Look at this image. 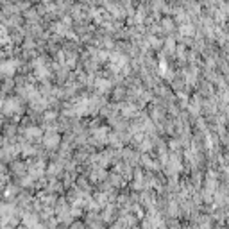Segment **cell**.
I'll list each match as a JSON object with an SVG mask.
<instances>
[{"label":"cell","mask_w":229,"mask_h":229,"mask_svg":"<svg viewBox=\"0 0 229 229\" xmlns=\"http://www.w3.org/2000/svg\"><path fill=\"white\" fill-rule=\"evenodd\" d=\"M57 143H59V136L57 134H50V136H47V140H45V145H47L49 149L57 147Z\"/></svg>","instance_id":"6da1fadb"},{"label":"cell","mask_w":229,"mask_h":229,"mask_svg":"<svg viewBox=\"0 0 229 229\" xmlns=\"http://www.w3.org/2000/svg\"><path fill=\"white\" fill-rule=\"evenodd\" d=\"M181 32H182V34H193V27H192V25H185Z\"/></svg>","instance_id":"7a4b0ae2"}]
</instances>
